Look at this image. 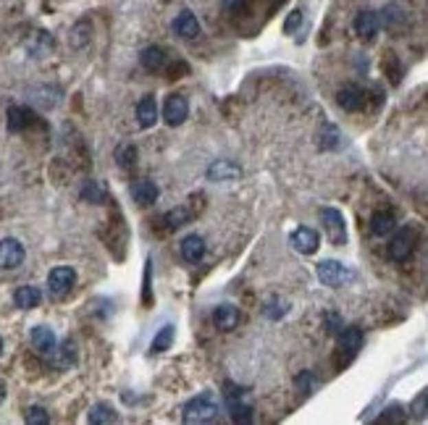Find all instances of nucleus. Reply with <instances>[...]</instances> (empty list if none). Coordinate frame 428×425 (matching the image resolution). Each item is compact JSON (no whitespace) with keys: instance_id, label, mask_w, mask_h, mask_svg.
I'll use <instances>...</instances> for the list:
<instances>
[{"instance_id":"23","label":"nucleus","mask_w":428,"mask_h":425,"mask_svg":"<svg viewBox=\"0 0 428 425\" xmlns=\"http://www.w3.org/2000/svg\"><path fill=\"white\" fill-rule=\"evenodd\" d=\"M87 420L89 423H95V425H111V423H118V420H121V415L116 412L113 404H108V402H98V404L89 410Z\"/></svg>"},{"instance_id":"25","label":"nucleus","mask_w":428,"mask_h":425,"mask_svg":"<svg viewBox=\"0 0 428 425\" xmlns=\"http://www.w3.org/2000/svg\"><path fill=\"white\" fill-rule=\"evenodd\" d=\"M174 336H177V328H174L171 323H166L161 331L155 334V338H153V344H150V352H153V354H161V352H166V349H171V344H174Z\"/></svg>"},{"instance_id":"4","label":"nucleus","mask_w":428,"mask_h":425,"mask_svg":"<svg viewBox=\"0 0 428 425\" xmlns=\"http://www.w3.org/2000/svg\"><path fill=\"white\" fill-rule=\"evenodd\" d=\"M318 218L324 223L326 236L331 244L337 247H344L347 244V223H344V216H341L337 207H321L318 210Z\"/></svg>"},{"instance_id":"22","label":"nucleus","mask_w":428,"mask_h":425,"mask_svg":"<svg viewBox=\"0 0 428 425\" xmlns=\"http://www.w3.org/2000/svg\"><path fill=\"white\" fill-rule=\"evenodd\" d=\"M155 121H158V103H155L153 95H145L137 103V124L142 129H150V126H155Z\"/></svg>"},{"instance_id":"30","label":"nucleus","mask_w":428,"mask_h":425,"mask_svg":"<svg viewBox=\"0 0 428 425\" xmlns=\"http://www.w3.org/2000/svg\"><path fill=\"white\" fill-rule=\"evenodd\" d=\"M321 147L324 150H337V147H341V134L337 126H324V132H321Z\"/></svg>"},{"instance_id":"33","label":"nucleus","mask_w":428,"mask_h":425,"mask_svg":"<svg viewBox=\"0 0 428 425\" xmlns=\"http://www.w3.org/2000/svg\"><path fill=\"white\" fill-rule=\"evenodd\" d=\"M89 24L87 21H79V24H76L74 30H71V45H74V47H85V45L89 43Z\"/></svg>"},{"instance_id":"39","label":"nucleus","mask_w":428,"mask_h":425,"mask_svg":"<svg viewBox=\"0 0 428 425\" xmlns=\"http://www.w3.org/2000/svg\"><path fill=\"white\" fill-rule=\"evenodd\" d=\"M413 415H415V417H426V415H428V391H426V394H420L413 402Z\"/></svg>"},{"instance_id":"27","label":"nucleus","mask_w":428,"mask_h":425,"mask_svg":"<svg viewBox=\"0 0 428 425\" xmlns=\"http://www.w3.org/2000/svg\"><path fill=\"white\" fill-rule=\"evenodd\" d=\"M192 220V213L187 210V207H174V210H168L166 216H163V223H166V231H177L181 226H187Z\"/></svg>"},{"instance_id":"17","label":"nucleus","mask_w":428,"mask_h":425,"mask_svg":"<svg viewBox=\"0 0 428 425\" xmlns=\"http://www.w3.org/2000/svg\"><path fill=\"white\" fill-rule=\"evenodd\" d=\"M239 176H242V168L234 161H213L207 165L210 181H236Z\"/></svg>"},{"instance_id":"29","label":"nucleus","mask_w":428,"mask_h":425,"mask_svg":"<svg viewBox=\"0 0 428 425\" xmlns=\"http://www.w3.org/2000/svg\"><path fill=\"white\" fill-rule=\"evenodd\" d=\"M30 50L40 58V56H45L47 50H53V37H50L47 32H34V40H32Z\"/></svg>"},{"instance_id":"44","label":"nucleus","mask_w":428,"mask_h":425,"mask_svg":"<svg viewBox=\"0 0 428 425\" xmlns=\"http://www.w3.org/2000/svg\"><path fill=\"white\" fill-rule=\"evenodd\" d=\"M0 354H3V338H0Z\"/></svg>"},{"instance_id":"31","label":"nucleus","mask_w":428,"mask_h":425,"mask_svg":"<svg viewBox=\"0 0 428 425\" xmlns=\"http://www.w3.org/2000/svg\"><path fill=\"white\" fill-rule=\"evenodd\" d=\"M142 305L145 308L153 305V260L150 257L145 263V279H142Z\"/></svg>"},{"instance_id":"24","label":"nucleus","mask_w":428,"mask_h":425,"mask_svg":"<svg viewBox=\"0 0 428 425\" xmlns=\"http://www.w3.org/2000/svg\"><path fill=\"white\" fill-rule=\"evenodd\" d=\"M394 226H397V220H394V213H389V210H379L370 216V234L373 236H389L394 231Z\"/></svg>"},{"instance_id":"15","label":"nucleus","mask_w":428,"mask_h":425,"mask_svg":"<svg viewBox=\"0 0 428 425\" xmlns=\"http://www.w3.org/2000/svg\"><path fill=\"white\" fill-rule=\"evenodd\" d=\"M139 63H142V69H145V71L158 73L168 66V56H166V50H163V47H158V45H150V47H145V50L139 53Z\"/></svg>"},{"instance_id":"19","label":"nucleus","mask_w":428,"mask_h":425,"mask_svg":"<svg viewBox=\"0 0 428 425\" xmlns=\"http://www.w3.org/2000/svg\"><path fill=\"white\" fill-rule=\"evenodd\" d=\"M174 34H179L181 40H194L200 34V21L192 11H181V14L174 19Z\"/></svg>"},{"instance_id":"13","label":"nucleus","mask_w":428,"mask_h":425,"mask_svg":"<svg viewBox=\"0 0 428 425\" xmlns=\"http://www.w3.org/2000/svg\"><path fill=\"white\" fill-rule=\"evenodd\" d=\"M5 118H8V132H14V134L27 132L32 124L37 121L34 111L27 108V105H11L8 113H5Z\"/></svg>"},{"instance_id":"8","label":"nucleus","mask_w":428,"mask_h":425,"mask_svg":"<svg viewBox=\"0 0 428 425\" xmlns=\"http://www.w3.org/2000/svg\"><path fill=\"white\" fill-rule=\"evenodd\" d=\"M24 257H27V249H24V244L19 239H14V236L0 239V271H16V268H21Z\"/></svg>"},{"instance_id":"36","label":"nucleus","mask_w":428,"mask_h":425,"mask_svg":"<svg viewBox=\"0 0 428 425\" xmlns=\"http://www.w3.org/2000/svg\"><path fill=\"white\" fill-rule=\"evenodd\" d=\"M405 420V410L399 407V404H392V407H386L384 410V415H379L376 417V423H402Z\"/></svg>"},{"instance_id":"21","label":"nucleus","mask_w":428,"mask_h":425,"mask_svg":"<svg viewBox=\"0 0 428 425\" xmlns=\"http://www.w3.org/2000/svg\"><path fill=\"white\" fill-rule=\"evenodd\" d=\"M40 302H43V292L37 286H32V284H24L14 292V305L19 310H34Z\"/></svg>"},{"instance_id":"18","label":"nucleus","mask_w":428,"mask_h":425,"mask_svg":"<svg viewBox=\"0 0 428 425\" xmlns=\"http://www.w3.org/2000/svg\"><path fill=\"white\" fill-rule=\"evenodd\" d=\"M158 194H161L158 184L150 181V179H139V181H134L132 184V197H134L137 205H142V207L153 205V203L158 200Z\"/></svg>"},{"instance_id":"37","label":"nucleus","mask_w":428,"mask_h":425,"mask_svg":"<svg viewBox=\"0 0 428 425\" xmlns=\"http://www.w3.org/2000/svg\"><path fill=\"white\" fill-rule=\"evenodd\" d=\"M24 420L30 425H45V423H50V415H47L43 407H30L27 415H24Z\"/></svg>"},{"instance_id":"5","label":"nucleus","mask_w":428,"mask_h":425,"mask_svg":"<svg viewBox=\"0 0 428 425\" xmlns=\"http://www.w3.org/2000/svg\"><path fill=\"white\" fill-rule=\"evenodd\" d=\"M223 396H226V410L234 423H250L252 420V404L245 402V391L236 389L234 383H223Z\"/></svg>"},{"instance_id":"40","label":"nucleus","mask_w":428,"mask_h":425,"mask_svg":"<svg viewBox=\"0 0 428 425\" xmlns=\"http://www.w3.org/2000/svg\"><path fill=\"white\" fill-rule=\"evenodd\" d=\"M326 328H328L331 334H339L341 328H344V325H341V318H339V315L328 312V315H326Z\"/></svg>"},{"instance_id":"38","label":"nucleus","mask_w":428,"mask_h":425,"mask_svg":"<svg viewBox=\"0 0 428 425\" xmlns=\"http://www.w3.org/2000/svg\"><path fill=\"white\" fill-rule=\"evenodd\" d=\"M300 24H302V11L295 8V11H289L286 21H284V32H286V34H295V32L300 30Z\"/></svg>"},{"instance_id":"20","label":"nucleus","mask_w":428,"mask_h":425,"mask_svg":"<svg viewBox=\"0 0 428 425\" xmlns=\"http://www.w3.org/2000/svg\"><path fill=\"white\" fill-rule=\"evenodd\" d=\"M205 255V239L200 234H187L181 239V257L187 263H200Z\"/></svg>"},{"instance_id":"1","label":"nucleus","mask_w":428,"mask_h":425,"mask_svg":"<svg viewBox=\"0 0 428 425\" xmlns=\"http://www.w3.org/2000/svg\"><path fill=\"white\" fill-rule=\"evenodd\" d=\"M218 402L213 399L210 391L205 394L194 396L190 399L187 404H184V410H181V420L187 425H205V423H213V420H218Z\"/></svg>"},{"instance_id":"34","label":"nucleus","mask_w":428,"mask_h":425,"mask_svg":"<svg viewBox=\"0 0 428 425\" xmlns=\"http://www.w3.org/2000/svg\"><path fill=\"white\" fill-rule=\"evenodd\" d=\"M116 161L121 168H132L134 161H137V147L126 145V147H118L116 150Z\"/></svg>"},{"instance_id":"10","label":"nucleus","mask_w":428,"mask_h":425,"mask_svg":"<svg viewBox=\"0 0 428 425\" xmlns=\"http://www.w3.org/2000/svg\"><path fill=\"white\" fill-rule=\"evenodd\" d=\"M289 242H292V247H295L300 255H315L318 247H321V236H318V231L311 229V226H300L297 231H292Z\"/></svg>"},{"instance_id":"28","label":"nucleus","mask_w":428,"mask_h":425,"mask_svg":"<svg viewBox=\"0 0 428 425\" xmlns=\"http://www.w3.org/2000/svg\"><path fill=\"white\" fill-rule=\"evenodd\" d=\"M105 197H108V192H105L100 181H85V187H82V200L85 203L100 205V203H105Z\"/></svg>"},{"instance_id":"32","label":"nucleus","mask_w":428,"mask_h":425,"mask_svg":"<svg viewBox=\"0 0 428 425\" xmlns=\"http://www.w3.org/2000/svg\"><path fill=\"white\" fill-rule=\"evenodd\" d=\"M286 312H289V305H286L284 299H276V297H273L266 308H263V315L271 318V321H279V318H284Z\"/></svg>"},{"instance_id":"14","label":"nucleus","mask_w":428,"mask_h":425,"mask_svg":"<svg viewBox=\"0 0 428 425\" xmlns=\"http://www.w3.org/2000/svg\"><path fill=\"white\" fill-rule=\"evenodd\" d=\"M354 34L360 37V40H373L379 30H381V16L376 14V11H360V14L354 16Z\"/></svg>"},{"instance_id":"35","label":"nucleus","mask_w":428,"mask_h":425,"mask_svg":"<svg viewBox=\"0 0 428 425\" xmlns=\"http://www.w3.org/2000/svg\"><path fill=\"white\" fill-rule=\"evenodd\" d=\"M295 383H297V389H300V394L308 396V394H313V389L318 386V378H315L313 373H308V370H305V373H300V376H297Z\"/></svg>"},{"instance_id":"9","label":"nucleus","mask_w":428,"mask_h":425,"mask_svg":"<svg viewBox=\"0 0 428 425\" xmlns=\"http://www.w3.org/2000/svg\"><path fill=\"white\" fill-rule=\"evenodd\" d=\"M190 116V100L184 97V95H168L166 97V103H163V121L168 124V126H181L184 121Z\"/></svg>"},{"instance_id":"7","label":"nucleus","mask_w":428,"mask_h":425,"mask_svg":"<svg viewBox=\"0 0 428 425\" xmlns=\"http://www.w3.org/2000/svg\"><path fill=\"white\" fill-rule=\"evenodd\" d=\"M76 284V271L71 265H58L47 273V292L50 297H66L74 289Z\"/></svg>"},{"instance_id":"26","label":"nucleus","mask_w":428,"mask_h":425,"mask_svg":"<svg viewBox=\"0 0 428 425\" xmlns=\"http://www.w3.org/2000/svg\"><path fill=\"white\" fill-rule=\"evenodd\" d=\"M53 360H56V365L58 367H71L76 363V344L74 338H66V341H60L56 354H53Z\"/></svg>"},{"instance_id":"12","label":"nucleus","mask_w":428,"mask_h":425,"mask_svg":"<svg viewBox=\"0 0 428 425\" xmlns=\"http://www.w3.org/2000/svg\"><path fill=\"white\" fill-rule=\"evenodd\" d=\"M30 338H32V347L40 354H45V357H53L56 349H58V336H56V331L47 328V325H34Z\"/></svg>"},{"instance_id":"3","label":"nucleus","mask_w":428,"mask_h":425,"mask_svg":"<svg viewBox=\"0 0 428 425\" xmlns=\"http://www.w3.org/2000/svg\"><path fill=\"white\" fill-rule=\"evenodd\" d=\"M315 273H318V281L324 286H331V289H339L344 284L354 281V271L347 268L344 263H339V260H324V263H318Z\"/></svg>"},{"instance_id":"6","label":"nucleus","mask_w":428,"mask_h":425,"mask_svg":"<svg viewBox=\"0 0 428 425\" xmlns=\"http://www.w3.org/2000/svg\"><path fill=\"white\" fill-rule=\"evenodd\" d=\"M415 242H418V229H415V226L399 229L397 234L392 236V242H389V257H392L394 263H405V260L413 255Z\"/></svg>"},{"instance_id":"42","label":"nucleus","mask_w":428,"mask_h":425,"mask_svg":"<svg viewBox=\"0 0 428 425\" xmlns=\"http://www.w3.org/2000/svg\"><path fill=\"white\" fill-rule=\"evenodd\" d=\"M223 8H229V11H236V8H242L245 5V0H221Z\"/></svg>"},{"instance_id":"16","label":"nucleus","mask_w":428,"mask_h":425,"mask_svg":"<svg viewBox=\"0 0 428 425\" xmlns=\"http://www.w3.org/2000/svg\"><path fill=\"white\" fill-rule=\"evenodd\" d=\"M239 321H242V312H239L236 305H218L213 310V323H216L218 331H234Z\"/></svg>"},{"instance_id":"11","label":"nucleus","mask_w":428,"mask_h":425,"mask_svg":"<svg viewBox=\"0 0 428 425\" xmlns=\"http://www.w3.org/2000/svg\"><path fill=\"white\" fill-rule=\"evenodd\" d=\"M365 100H368V92L357 84H347L337 92V103H339L341 111L347 113H354V111H363L365 108Z\"/></svg>"},{"instance_id":"2","label":"nucleus","mask_w":428,"mask_h":425,"mask_svg":"<svg viewBox=\"0 0 428 425\" xmlns=\"http://www.w3.org/2000/svg\"><path fill=\"white\" fill-rule=\"evenodd\" d=\"M363 331L357 325H344L337 334V367H347L363 349Z\"/></svg>"},{"instance_id":"43","label":"nucleus","mask_w":428,"mask_h":425,"mask_svg":"<svg viewBox=\"0 0 428 425\" xmlns=\"http://www.w3.org/2000/svg\"><path fill=\"white\" fill-rule=\"evenodd\" d=\"M3 402H5V386L0 383V404H3Z\"/></svg>"},{"instance_id":"41","label":"nucleus","mask_w":428,"mask_h":425,"mask_svg":"<svg viewBox=\"0 0 428 425\" xmlns=\"http://www.w3.org/2000/svg\"><path fill=\"white\" fill-rule=\"evenodd\" d=\"M187 63H174L171 69H168V79H179V73H187Z\"/></svg>"}]
</instances>
